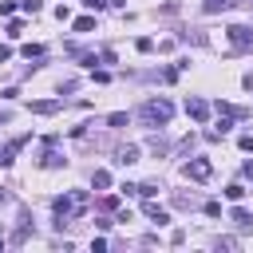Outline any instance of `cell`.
<instances>
[{
    "mask_svg": "<svg viewBox=\"0 0 253 253\" xmlns=\"http://www.w3.org/2000/svg\"><path fill=\"white\" fill-rule=\"evenodd\" d=\"M138 115H142V123H146V126H166V123H170V115H174V103H170V99H146Z\"/></svg>",
    "mask_w": 253,
    "mask_h": 253,
    "instance_id": "cell-1",
    "label": "cell"
},
{
    "mask_svg": "<svg viewBox=\"0 0 253 253\" xmlns=\"http://www.w3.org/2000/svg\"><path fill=\"white\" fill-rule=\"evenodd\" d=\"M210 174H213L210 158H190V162H186V178H190V182H210Z\"/></svg>",
    "mask_w": 253,
    "mask_h": 253,
    "instance_id": "cell-2",
    "label": "cell"
},
{
    "mask_svg": "<svg viewBox=\"0 0 253 253\" xmlns=\"http://www.w3.org/2000/svg\"><path fill=\"white\" fill-rule=\"evenodd\" d=\"M225 36H229L233 47H253V28H245V24H233Z\"/></svg>",
    "mask_w": 253,
    "mask_h": 253,
    "instance_id": "cell-3",
    "label": "cell"
},
{
    "mask_svg": "<svg viewBox=\"0 0 253 253\" xmlns=\"http://www.w3.org/2000/svg\"><path fill=\"white\" fill-rule=\"evenodd\" d=\"M186 115H190L194 123H206V119H210V103H206V99H186Z\"/></svg>",
    "mask_w": 253,
    "mask_h": 253,
    "instance_id": "cell-4",
    "label": "cell"
},
{
    "mask_svg": "<svg viewBox=\"0 0 253 253\" xmlns=\"http://www.w3.org/2000/svg\"><path fill=\"white\" fill-rule=\"evenodd\" d=\"M142 213H146V217H150L154 225H166V221H170V213H166V210H162V206H158L154 198H146V206H142Z\"/></svg>",
    "mask_w": 253,
    "mask_h": 253,
    "instance_id": "cell-5",
    "label": "cell"
},
{
    "mask_svg": "<svg viewBox=\"0 0 253 253\" xmlns=\"http://www.w3.org/2000/svg\"><path fill=\"white\" fill-rule=\"evenodd\" d=\"M63 107V99H36L32 103V115H55Z\"/></svg>",
    "mask_w": 253,
    "mask_h": 253,
    "instance_id": "cell-6",
    "label": "cell"
},
{
    "mask_svg": "<svg viewBox=\"0 0 253 253\" xmlns=\"http://www.w3.org/2000/svg\"><path fill=\"white\" fill-rule=\"evenodd\" d=\"M115 162H119V166L138 162V146H130V142H126V146H119V150H115Z\"/></svg>",
    "mask_w": 253,
    "mask_h": 253,
    "instance_id": "cell-7",
    "label": "cell"
},
{
    "mask_svg": "<svg viewBox=\"0 0 253 253\" xmlns=\"http://www.w3.org/2000/svg\"><path fill=\"white\" fill-rule=\"evenodd\" d=\"M24 142H28V134H20V138H12V142H8V146H4V150H0V162H4V166H8V162H12V158H16V150H20V146H24Z\"/></svg>",
    "mask_w": 253,
    "mask_h": 253,
    "instance_id": "cell-8",
    "label": "cell"
},
{
    "mask_svg": "<svg viewBox=\"0 0 253 253\" xmlns=\"http://www.w3.org/2000/svg\"><path fill=\"white\" fill-rule=\"evenodd\" d=\"M71 28H75L79 36H87V32H95V16H79V20L71 24Z\"/></svg>",
    "mask_w": 253,
    "mask_h": 253,
    "instance_id": "cell-9",
    "label": "cell"
},
{
    "mask_svg": "<svg viewBox=\"0 0 253 253\" xmlns=\"http://www.w3.org/2000/svg\"><path fill=\"white\" fill-rule=\"evenodd\" d=\"M233 221H237V229H249V225H253V213L237 206V210H233Z\"/></svg>",
    "mask_w": 253,
    "mask_h": 253,
    "instance_id": "cell-10",
    "label": "cell"
},
{
    "mask_svg": "<svg viewBox=\"0 0 253 253\" xmlns=\"http://www.w3.org/2000/svg\"><path fill=\"white\" fill-rule=\"evenodd\" d=\"M40 162H43V166H47V170H55V166H63V154H55V150H51V146H47V154H43V158H40Z\"/></svg>",
    "mask_w": 253,
    "mask_h": 253,
    "instance_id": "cell-11",
    "label": "cell"
},
{
    "mask_svg": "<svg viewBox=\"0 0 253 253\" xmlns=\"http://www.w3.org/2000/svg\"><path fill=\"white\" fill-rule=\"evenodd\" d=\"M91 186H95V190H107V186H111V174H107V170H95V174H91Z\"/></svg>",
    "mask_w": 253,
    "mask_h": 253,
    "instance_id": "cell-12",
    "label": "cell"
},
{
    "mask_svg": "<svg viewBox=\"0 0 253 253\" xmlns=\"http://www.w3.org/2000/svg\"><path fill=\"white\" fill-rule=\"evenodd\" d=\"M146 146H150L154 154H166V150H170V146H166V138H158V134H150V138H146Z\"/></svg>",
    "mask_w": 253,
    "mask_h": 253,
    "instance_id": "cell-13",
    "label": "cell"
},
{
    "mask_svg": "<svg viewBox=\"0 0 253 253\" xmlns=\"http://www.w3.org/2000/svg\"><path fill=\"white\" fill-rule=\"evenodd\" d=\"M225 198H229V202H241V198H245V186H241V182L225 186Z\"/></svg>",
    "mask_w": 253,
    "mask_h": 253,
    "instance_id": "cell-14",
    "label": "cell"
},
{
    "mask_svg": "<svg viewBox=\"0 0 253 253\" xmlns=\"http://www.w3.org/2000/svg\"><path fill=\"white\" fill-rule=\"evenodd\" d=\"M24 55H28V59H40V55H43V43H24Z\"/></svg>",
    "mask_w": 253,
    "mask_h": 253,
    "instance_id": "cell-15",
    "label": "cell"
},
{
    "mask_svg": "<svg viewBox=\"0 0 253 253\" xmlns=\"http://www.w3.org/2000/svg\"><path fill=\"white\" fill-rule=\"evenodd\" d=\"M134 47H138V51H154V40H150V36H138Z\"/></svg>",
    "mask_w": 253,
    "mask_h": 253,
    "instance_id": "cell-16",
    "label": "cell"
},
{
    "mask_svg": "<svg viewBox=\"0 0 253 253\" xmlns=\"http://www.w3.org/2000/svg\"><path fill=\"white\" fill-rule=\"evenodd\" d=\"M138 194H142V198H154V194H158V186H154V182H142V186H138Z\"/></svg>",
    "mask_w": 253,
    "mask_h": 253,
    "instance_id": "cell-17",
    "label": "cell"
},
{
    "mask_svg": "<svg viewBox=\"0 0 253 253\" xmlns=\"http://www.w3.org/2000/svg\"><path fill=\"white\" fill-rule=\"evenodd\" d=\"M202 210H206V213H210V217H221V202H206V206H202Z\"/></svg>",
    "mask_w": 253,
    "mask_h": 253,
    "instance_id": "cell-18",
    "label": "cell"
},
{
    "mask_svg": "<svg viewBox=\"0 0 253 253\" xmlns=\"http://www.w3.org/2000/svg\"><path fill=\"white\" fill-rule=\"evenodd\" d=\"M107 123H111V126H126V115H123V111H115V115H111Z\"/></svg>",
    "mask_w": 253,
    "mask_h": 253,
    "instance_id": "cell-19",
    "label": "cell"
},
{
    "mask_svg": "<svg viewBox=\"0 0 253 253\" xmlns=\"http://www.w3.org/2000/svg\"><path fill=\"white\" fill-rule=\"evenodd\" d=\"M99 206H103V210H119V198H115V194H107V198H103Z\"/></svg>",
    "mask_w": 253,
    "mask_h": 253,
    "instance_id": "cell-20",
    "label": "cell"
},
{
    "mask_svg": "<svg viewBox=\"0 0 253 253\" xmlns=\"http://www.w3.org/2000/svg\"><path fill=\"white\" fill-rule=\"evenodd\" d=\"M20 8L24 12H40V0H20Z\"/></svg>",
    "mask_w": 253,
    "mask_h": 253,
    "instance_id": "cell-21",
    "label": "cell"
},
{
    "mask_svg": "<svg viewBox=\"0 0 253 253\" xmlns=\"http://www.w3.org/2000/svg\"><path fill=\"white\" fill-rule=\"evenodd\" d=\"M237 146H241V150H253V134H241V138H237Z\"/></svg>",
    "mask_w": 253,
    "mask_h": 253,
    "instance_id": "cell-22",
    "label": "cell"
},
{
    "mask_svg": "<svg viewBox=\"0 0 253 253\" xmlns=\"http://www.w3.org/2000/svg\"><path fill=\"white\" fill-rule=\"evenodd\" d=\"M241 87H245V91H253V71H245V79H241Z\"/></svg>",
    "mask_w": 253,
    "mask_h": 253,
    "instance_id": "cell-23",
    "label": "cell"
},
{
    "mask_svg": "<svg viewBox=\"0 0 253 253\" xmlns=\"http://www.w3.org/2000/svg\"><path fill=\"white\" fill-rule=\"evenodd\" d=\"M4 59H12V47H4V43H0V63H4Z\"/></svg>",
    "mask_w": 253,
    "mask_h": 253,
    "instance_id": "cell-24",
    "label": "cell"
},
{
    "mask_svg": "<svg viewBox=\"0 0 253 253\" xmlns=\"http://www.w3.org/2000/svg\"><path fill=\"white\" fill-rule=\"evenodd\" d=\"M83 4H87V8H95V12H99V8H103V4H107V0H83Z\"/></svg>",
    "mask_w": 253,
    "mask_h": 253,
    "instance_id": "cell-25",
    "label": "cell"
},
{
    "mask_svg": "<svg viewBox=\"0 0 253 253\" xmlns=\"http://www.w3.org/2000/svg\"><path fill=\"white\" fill-rule=\"evenodd\" d=\"M241 174H245V178H253V158H249V162L241 166Z\"/></svg>",
    "mask_w": 253,
    "mask_h": 253,
    "instance_id": "cell-26",
    "label": "cell"
}]
</instances>
